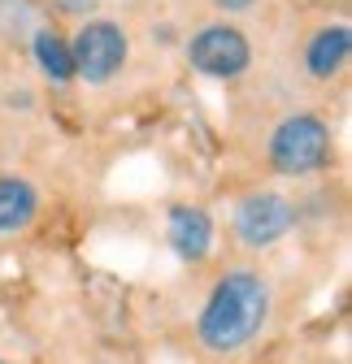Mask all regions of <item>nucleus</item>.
I'll return each instance as SVG.
<instances>
[{
    "label": "nucleus",
    "instance_id": "nucleus-1",
    "mask_svg": "<svg viewBox=\"0 0 352 364\" xmlns=\"http://www.w3.org/2000/svg\"><path fill=\"white\" fill-rule=\"evenodd\" d=\"M270 316V287L257 269H231L213 287L200 312V343L209 351H239L257 338V330Z\"/></svg>",
    "mask_w": 352,
    "mask_h": 364
},
{
    "label": "nucleus",
    "instance_id": "nucleus-2",
    "mask_svg": "<svg viewBox=\"0 0 352 364\" xmlns=\"http://www.w3.org/2000/svg\"><path fill=\"white\" fill-rule=\"evenodd\" d=\"M326 152H331V130L314 113H296V117L279 122L274 139H270V165L279 173H291V178L322 169Z\"/></svg>",
    "mask_w": 352,
    "mask_h": 364
},
{
    "label": "nucleus",
    "instance_id": "nucleus-3",
    "mask_svg": "<svg viewBox=\"0 0 352 364\" xmlns=\"http://www.w3.org/2000/svg\"><path fill=\"white\" fill-rule=\"evenodd\" d=\"M70 61H74V78L109 82L126 65V31L118 22H109V18L83 22L74 43H70Z\"/></svg>",
    "mask_w": 352,
    "mask_h": 364
},
{
    "label": "nucleus",
    "instance_id": "nucleus-4",
    "mask_svg": "<svg viewBox=\"0 0 352 364\" xmlns=\"http://www.w3.org/2000/svg\"><path fill=\"white\" fill-rule=\"evenodd\" d=\"M187 61L209 74V78H239L252 61V48H248V39L239 26L231 22H209L192 35L187 43Z\"/></svg>",
    "mask_w": 352,
    "mask_h": 364
},
{
    "label": "nucleus",
    "instance_id": "nucleus-5",
    "mask_svg": "<svg viewBox=\"0 0 352 364\" xmlns=\"http://www.w3.org/2000/svg\"><path fill=\"white\" fill-rule=\"evenodd\" d=\"M291 200L274 196V191H261V196H248L235 213V235L248 243V247H270L279 243L287 230H291Z\"/></svg>",
    "mask_w": 352,
    "mask_h": 364
},
{
    "label": "nucleus",
    "instance_id": "nucleus-6",
    "mask_svg": "<svg viewBox=\"0 0 352 364\" xmlns=\"http://www.w3.org/2000/svg\"><path fill=\"white\" fill-rule=\"evenodd\" d=\"M170 243L183 260H205L213 247V221L205 208L192 204H174L170 208Z\"/></svg>",
    "mask_w": 352,
    "mask_h": 364
},
{
    "label": "nucleus",
    "instance_id": "nucleus-7",
    "mask_svg": "<svg viewBox=\"0 0 352 364\" xmlns=\"http://www.w3.org/2000/svg\"><path fill=\"white\" fill-rule=\"evenodd\" d=\"M348 53H352V31L343 22L335 26H322L309 43V53H304V65H309L314 78H331L348 65Z\"/></svg>",
    "mask_w": 352,
    "mask_h": 364
},
{
    "label": "nucleus",
    "instance_id": "nucleus-8",
    "mask_svg": "<svg viewBox=\"0 0 352 364\" xmlns=\"http://www.w3.org/2000/svg\"><path fill=\"white\" fill-rule=\"evenodd\" d=\"M39 208V196L26 178H0V230H22Z\"/></svg>",
    "mask_w": 352,
    "mask_h": 364
},
{
    "label": "nucleus",
    "instance_id": "nucleus-9",
    "mask_svg": "<svg viewBox=\"0 0 352 364\" xmlns=\"http://www.w3.org/2000/svg\"><path fill=\"white\" fill-rule=\"evenodd\" d=\"M35 61L53 82H70L74 78V61H70V43L57 31H35Z\"/></svg>",
    "mask_w": 352,
    "mask_h": 364
},
{
    "label": "nucleus",
    "instance_id": "nucleus-10",
    "mask_svg": "<svg viewBox=\"0 0 352 364\" xmlns=\"http://www.w3.org/2000/svg\"><path fill=\"white\" fill-rule=\"evenodd\" d=\"M213 5H217V9H227V14H239V9L252 5V0H213Z\"/></svg>",
    "mask_w": 352,
    "mask_h": 364
},
{
    "label": "nucleus",
    "instance_id": "nucleus-11",
    "mask_svg": "<svg viewBox=\"0 0 352 364\" xmlns=\"http://www.w3.org/2000/svg\"><path fill=\"white\" fill-rule=\"evenodd\" d=\"M61 9H70V14H78V9H92V0H61Z\"/></svg>",
    "mask_w": 352,
    "mask_h": 364
},
{
    "label": "nucleus",
    "instance_id": "nucleus-12",
    "mask_svg": "<svg viewBox=\"0 0 352 364\" xmlns=\"http://www.w3.org/2000/svg\"><path fill=\"white\" fill-rule=\"evenodd\" d=\"M0 364H5V360H0Z\"/></svg>",
    "mask_w": 352,
    "mask_h": 364
}]
</instances>
